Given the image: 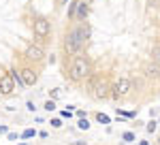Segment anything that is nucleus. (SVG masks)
<instances>
[{
  "label": "nucleus",
  "instance_id": "obj_3",
  "mask_svg": "<svg viewBox=\"0 0 160 145\" xmlns=\"http://www.w3.org/2000/svg\"><path fill=\"white\" fill-rule=\"evenodd\" d=\"M130 79H126V77H122L120 81H115V85H111V96L115 98V100H120V98H126L128 94H130Z\"/></svg>",
  "mask_w": 160,
  "mask_h": 145
},
{
  "label": "nucleus",
  "instance_id": "obj_9",
  "mask_svg": "<svg viewBox=\"0 0 160 145\" xmlns=\"http://www.w3.org/2000/svg\"><path fill=\"white\" fill-rule=\"evenodd\" d=\"M90 2H83V0H79V4H77V15H75V22L79 24V22H86L88 17V11H90V7H88Z\"/></svg>",
  "mask_w": 160,
  "mask_h": 145
},
{
  "label": "nucleus",
  "instance_id": "obj_2",
  "mask_svg": "<svg viewBox=\"0 0 160 145\" xmlns=\"http://www.w3.org/2000/svg\"><path fill=\"white\" fill-rule=\"evenodd\" d=\"M81 49H83V43H81V38H79L77 26H75L73 30H68V34L64 36V51H66L68 56H77V53H81Z\"/></svg>",
  "mask_w": 160,
  "mask_h": 145
},
{
  "label": "nucleus",
  "instance_id": "obj_20",
  "mask_svg": "<svg viewBox=\"0 0 160 145\" xmlns=\"http://www.w3.org/2000/svg\"><path fill=\"white\" fill-rule=\"evenodd\" d=\"M58 96H60V90H51V100H56Z\"/></svg>",
  "mask_w": 160,
  "mask_h": 145
},
{
  "label": "nucleus",
  "instance_id": "obj_26",
  "mask_svg": "<svg viewBox=\"0 0 160 145\" xmlns=\"http://www.w3.org/2000/svg\"><path fill=\"white\" fill-rule=\"evenodd\" d=\"M58 2H66V0H58Z\"/></svg>",
  "mask_w": 160,
  "mask_h": 145
},
{
  "label": "nucleus",
  "instance_id": "obj_12",
  "mask_svg": "<svg viewBox=\"0 0 160 145\" xmlns=\"http://www.w3.org/2000/svg\"><path fill=\"white\" fill-rule=\"evenodd\" d=\"M77 126H79L81 130H88V128H90V122H88V118H79V122H77Z\"/></svg>",
  "mask_w": 160,
  "mask_h": 145
},
{
  "label": "nucleus",
  "instance_id": "obj_27",
  "mask_svg": "<svg viewBox=\"0 0 160 145\" xmlns=\"http://www.w3.org/2000/svg\"><path fill=\"white\" fill-rule=\"evenodd\" d=\"M86 2H92V0H86Z\"/></svg>",
  "mask_w": 160,
  "mask_h": 145
},
{
  "label": "nucleus",
  "instance_id": "obj_8",
  "mask_svg": "<svg viewBox=\"0 0 160 145\" xmlns=\"http://www.w3.org/2000/svg\"><path fill=\"white\" fill-rule=\"evenodd\" d=\"M28 60H32V62H41L43 58H45V51H43V47H38V45H30V47L26 49V53H24Z\"/></svg>",
  "mask_w": 160,
  "mask_h": 145
},
{
  "label": "nucleus",
  "instance_id": "obj_17",
  "mask_svg": "<svg viewBox=\"0 0 160 145\" xmlns=\"http://www.w3.org/2000/svg\"><path fill=\"white\" fill-rule=\"evenodd\" d=\"M51 126H53V128H62V120H60V118L51 120Z\"/></svg>",
  "mask_w": 160,
  "mask_h": 145
},
{
  "label": "nucleus",
  "instance_id": "obj_14",
  "mask_svg": "<svg viewBox=\"0 0 160 145\" xmlns=\"http://www.w3.org/2000/svg\"><path fill=\"white\" fill-rule=\"evenodd\" d=\"M34 134H37V130H34V128H28V130H24L22 139H30V137H34Z\"/></svg>",
  "mask_w": 160,
  "mask_h": 145
},
{
  "label": "nucleus",
  "instance_id": "obj_29",
  "mask_svg": "<svg viewBox=\"0 0 160 145\" xmlns=\"http://www.w3.org/2000/svg\"><path fill=\"white\" fill-rule=\"evenodd\" d=\"M19 145H26V143H19Z\"/></svg>",
  "mask_w": 160,
  "mask_h": 145
},
{
  "label": "nucleus",
  "instance_id": "obj_1",
  "mask_svg": "<svg viewBox=\"0 0 160 145\" xmlns=\"http://www.w3.org/2000/svg\"><path fill=\"white\" fill-rule=\"evenodd\" d=\"M68 75H71L73 81H83V79H88V77H90V62H88L83 56H75Z\"/></svg>",
  "mask_w": 160,
  "mask_h": 145
},
{
  "label": "nucleus",
  "instance_id": "obj_16",
  "mask_svg": "<svg viewBox=\"0 0 160 145\" xmlns=\"http://www.w3.org/2000/svg\"><path fill=\"white\" fill-rule=\"evenodd\" d=\"M45 109H47V111H53V109H56V100H47V102H45Z\"/></svg>",
  "mask_w": 160,
  "mask_h": 145
},
{
  "label": "nucleus",
  "instance_id": "obj_19",
  "mask_svg": "<svg viewBox=\"0 0 160 145\" xmlns=\"http://www.w3.org/2000/svg\"><path fill=\"white\" fill-rule=\"evenodd\" d=\"M154 58H156V62H158V66H160V47H156V51H154Z\"/></svg>",
  "mask_w": 160,
  "mask_h": 145
},
{
  "label": "nucleus",
  "instance_id": "obj_4",
  "mask_svg": "<svg viewBox=\"0 0 160 145\" xmlns=\"http://www.w3.org/2000/svg\"><path fill=\"white\" fill-rule=\"evenodd\" d=\"M92 94H94V98H98V100H105V98L111 96V85L107 81V77H98L96 79V83L92 88Z\"/></svg>",
  "mask_w": 160,
  "mask_h": 145
},
{
  "label": "nucleus",
  "instance_id": "obj_23",
  "mask_svg": "<svg viewBox=\"0 0 160 145\" xmlns=\"http://www.w3.org/2000/svg\"><path fill=\"white\" fill-rule=\"evenodd\" d=\"M9 139L11 141H17V132H9Z\"/></svg>",
  "mask_w": 160,
  "mask_h": 145
},
{
  "label": "nucleus",
  "instance_id": "obj_7",
  "mask_svg": "<svg viewBox=\"0 0 160 145\" xmlns=\"http://www.w3.org/2000/svg\"><path fill=\"white\" fill-rule=\"evenodd\" d=\"M19 75H22V79H24L26 88H30V85H34L38 81V72L34 71V68H30V66L22 68V71H19Z\"/></svg>",
  "mask_w": 160,
  "mask_h": 145
},
{
  "label": "nucleus",
  "instance_id": "obj_21",
  "mask_svg": "<svg viewBox=\"0 0 160 145\" xmlns=\"http://www.w3.org/2000/svg\"><path fill=\"white\" fill-rule=\"evenodd\" d=\"M26 107H28V111H34V109H37V107H34V102H32V100H28V102H26Z\"/></svg>",
  "mask_w": 160,
  "mask_h": 145
},
{
  "label": "nucleus",
  "instance_id": "obj_6",
  "mask_svg": "<svg viewBox=\"0 0 160 145\" xmlns=\"http://www.w3.org/2000/svg\"><path fill=\"white\" fill-rule=\"evenodd\" d=\"M13 90H15L13 77L9 75V72H2V75H0V94L9 96V94H13Z\"/></svg>",
  "mask_w": 160,
  "mask_h": 145
},
{
  "label": "nucleus",
  "instance_id": "obj_10",
  "mask_svg": "<svg viewBox=\"0 0 160 145\" xmlns=\"http://www.w3.org/2000/svg\"><path fill=\"white\" fill-rule=\"evenodd\" d=\"M145 75H148L149 79H154V77L158 79L160 77V66L158 64H148V66H145Z\"/></svg>",
  "mask_w": 160,
  "mask_h": 145
},
{
  "label": "nucleus",
  "instance_id": "obj_11",
  "mask_svg": "<svg viewBox=\"0 0 160 145\" xmlns=\"http://www.w3.org/2000/svg\"><path fill=\"white\" fill-rule=\"evenodd\" d=\"M77 4H79V0H73L71 4H68V22H75V15H77Z\"/></svg>",
  "mask_w": 160,
  "mask_h": 145
},
{
  "label": "nucleus",
  "instance_id": "obj_18",
  "mask_svg": "<svg viewBox=\"0 0 160 145\" xmlns=\"http://www.w3.org/2000/svg\"><path fill=\"white\" fill-rule=\"evenodd\" d=\"M156 126H158V122H149V124H148V132H154Z\"/></svg>",
  "mask_w": 160,
  "mask_h": 145
},
{
  "label": "nucleus",
  "instance_id": "obj_28",
  "mask_svg": "<svg viewBox=\"0 0 160 145\" xmlns=\"http://www.w3.org/2000/svg\"><path fill=\"white\" fill-rule=\"evenodd\" d=\"M156 47H160V43H158V45H156Z\"/></svg>",
  "mask_w": 160,
  "mask_h": 145
},
{
  "label": "nucleus",
  "instance_id": "obj_22",
  "mask_svg": "<svg viewBox=\"0 0 160 145\" xmlns=\"http://www.w3.org/2000/svg\"><path fill=\"white\" fill-rule=\"evenodd\" d=\"M4 132H9V126H4V124H2V126H0V134H4Z\"/></svg>",
  "mask_w": 160,
  "mask_h": 145
},
{
  "label": "nucleus",
  "instance_id": "obj_24",
  "mask_svg": "<svg viewBox=\"0 0 160 145\" xmlns=\"http://www.w3.org/2000/svg\"><path fill=\"white\" fill-rule=\"evenodd\" d=\"M71 145H86V143H81V141H75V143H71Z\"/></svg>",
  "mask_w": 160,
  "mask_h": 145
},
{
  "label": "nucleus",
  "instance_id": "obj_15",
  "mask_svg": "<svg viewBox=\"0 0 160 145\" xmlns=\"http://www.w3.org/2000/svg\"><path fill=\"white\" fill-rule=\"evenodd\" d=\"M96 120H98L100 122V124H109V118H107V115H105V113H98V115H96Z\"/></svg>",
  "mask_w": 160,
  "mask_h": 145
},
{
  "label": "nucleus",
  "instance_id": "obj_5",
  "mask_svg": "<svg viewBox=\"0 0 160 145\" xmlns=\"http://www.w3.org/2000/svg\"><path fill=\"white\" fill-rule=\"evenodd\" d=\"M32 30H34V34L38 38H47L49 32H51V26L45 17H38V19H34V24H32Z\"/></svg>",
  "mask_w": 160,
  "mask_h": 145
},
{
  "label": "nucleus",
  "instance_id": "obj_25",
  "mask_svg": "<svg viewBox=\"0 0 160 145\" xmlns=\"http://www.w3.org/2000/svg\"><path fill=\"white\" fill-rule=\"evenodd\" d=\"M139 145H149V143H148V141H141V143H139Z\"/></svg>",
  "mask_w": 160,
  "mask_h": 145
},
{
  "label": "nucleus",
  "instance_id": "obj_13",
  "mask_svg": "<svg viewBox=\"0 0 160 145\" xmlns=\"http://www.w3.org/2000/svg\"><path fill=\"white\" fill-rule=\"evenodd\" d=\"M122 139H124V143H132V141H135V134L132 132H124Z\"/></svg>",
  "mask_w": 160,
  "mask_h": 145
}]
</instances>
